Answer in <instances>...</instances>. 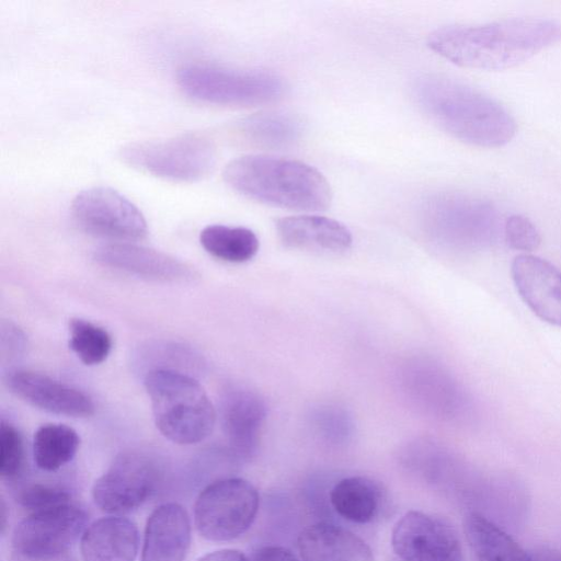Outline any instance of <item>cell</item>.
Returning a JSON list of instances; mask_svg holds the SVG:
<instances>
[{
    "label": "cell",
    "mask_w": 561,
    "mask_h": 561,
    "mask_svg": "<svg viewBox=\"0 0 561 561\" xmlns=\"http://www.w3.org/2000/svg\"><path fill=\"white\" fill-rule=\"evenodd\" d=\"M561 42V22L518 16L479 25H448L433 31L427 46L466 68L504 70L516 67Z\"/></svg>",
    "instance_id": "6da1fadb"
},
{
    "label": "cell",
    "mask_w": 561,
    "mask_h": 561,
    "mask_svg": "<svg viewBox=\"0 0 561 561\" xmlns=\"http://www.w3.org/2000/svg\"><path fill=\"white\" fill-rule=\"evenodd\" d=\"M412 92L423 113L460 141L497 148L516 134V122L502 104L457 79L423 75L414 80Z\"/></svg>",
    "instance_id": "7a4b0ae2"
},
{
    "label": "cell",
    "mask_w": 561,
    "mask_h": 561,
    "mask_svg": "<svg viewBox=\"0 0 561 561\" xmlns=\"http://www.w3.org/2000/svg\"><path fill=\"white\" fill-rule=\"evenodd\" d=\"M222 178L237 193L274 207L321 211L332 202V190L325 176L298 160L245 154L227 163Z\"/></svg>",
    "instance_id": "3957f363"
},
{
    "label": "cell",
    "mask_w": 561,
    "mask_h": 561,
    "mask_svg": "<svg viewBox=\"0 0 561 561\" xmlns=\"http://www.w3.org/2000/svg\"><path fill=\"white\" fill-rule=\"evenodd\" d=\"M145 388L159 432L179 445L197 444L209 436L216 411L205 389L193 377L156 368L147 373Z\"/></svg>",
    "instance_id": "277c9868"
},
{
    "label": "cell",
    "mask_w": 561,
    "mask_h": 561,
    "mask_svg": "<svg viewBox=\"0 0 561 561\" xmlns=\"http://www.w3.org/2000/svg\"><path fill=\"white\" fill-rule=\"evenodd\" d=\"M176 82L187 96L220 105H260L279 100L284 80L264 70L232 69L211 64H186L178 69Z\"/></svg>",
    "instance_id": "5b68a950"
},
{
    "label": "cell",
    "mask_w": 561,
    "mask_h": 561,
    "mask_svg": "<svg viewBox=\"0 0 561 561\" xmlns=\"http://www.w3.org/2000/svg\"><path fill=\"white\" fill-rule=\"evenodd\" d=\"M421 206L431 228L457 248L488 249L499 237L500 214L492 203L479 196L439 192L425 198Z\"/></svg>",
    "instance_id": "8992f818"
},
{
    "label": "cell",
    "mask_w": 561,
    "mask_h": 561,
    "mask_svg": "<svg viewBox=\"0 0 561 561\" xmlns=\"http://www.w3.org/2000/svg\"><path fill=\"white\" fill-rule=\"evenodd\" d=\"M121 160L141 172L175 182H196L216 164L213 142L199 135L130 142L119 150Z\"/></svg>",
    "instance_id": "52a82bcc"
},
{
    "label": "cell",
    "mask_w": 561,
    "mask_h": 561,
    "mask_svg": "<svg viewBox=\"0 0 561 561\" xmlns=\"http://www.w3.org/2000/svg\"><path fill=\"white\" fill-rule=\"evenodd\" d=\"M260 506L256 488L245 479L221 478L197 495L193 519L206 540L224 542L243 535L253 524Z\"/></svg>",
    "instance_id": "ba28073f"
},
{
    "label": "cell",
    "mask_w": 561,
    "mask_h": 561,
    "mask_svg": "<svg viewBox=\"0 0 561 561\" xmlns=\"http://www.w3.org/2000/svg\"><path fill=\"white\" fill-rule=\"evenodd\" d=\"M89 515L72 502L31 513L12 534L13 554L42 560L68 554L88 527Z\"/></svg>",
    "instance_id": "9c48e42d"
},
{
    "label": "cell",
    "mask_w": 561,
    "mask_h": 561,
    "mask_svg": "<svg viewBox=\"0 0 561 561\" xmlns=\"http://www.w3.org/2000/svg\"><path fill=\"white\" fill-rule=\"evenodd\" d=\"M159 468L146 454H119L93 483L94 504L108 515L130 513L153 493L159 481Z\"/></svg>",
    "instance_id": "30bf717a"
},
{
    "label": "cell",
    "mask_w": 561,
    "mask_h": 561,
    "mask_svg": "<svg viewBox=\"0 0 561 561\" xmlns=\"http://www.w3.org/2000/svg\"><path fill=\"white\" fill-rule=\"evenodd\" d=\"M72 215L87 232L117 241H137L147 236L146 219L119 192L104 186L81 191L71 204Z\"/></svg>",
    "instance_id": "8fae6325"
},
{
    "label": "cell",
    "mask_w": 561,
    "mask_h": 561,
    "mask_svg": "<svg viewBox=\"0 0 561 561\" xmlns=\"http://www.w3.org/2000/svg\"><path fill=\"white\" fill-rule=\"evenodd\" d=\"M391 546L401 561H461L456 530L433 515L410 511L394 525Z\"/></svg>",
    "instance_id": "7c38bea8"
},
{
    "label": "cell",
    "mask_w": 561,
    "mask_h": 561,
    "mask_svg": "<svg viewBox=\"0 0 561 561\" xmlns=\"http://www.w3.org/2000/svg\"><path fill=\"white\" fill-rule=\"evenodd\" d=\"M515 287L541 320L561 328V271L530 254L516 256L511 267Z\"/></svg>",
    "instance_id": "4fadbf2b"
},
{
    "label": "cell",
    "mask_w": 561,
    "mask_h": 561,
    "mask_svg": "<svg viewBox=\"0 0 561 561\" xmlns=\"http://www.w3.org/2000/svg\"><path fill=\"white\" fill-rule=\"evenodd\" d=\"M265 417V402L256 392L234 388L225 393L220 405V421L234 458L248 461L255 456Z\"/></svg>",
    "instance_id": "5bb4252c"
},
{
    "label": "cell",
    "mask_w": 561,
    "mask_h": 561,
    "mask_svg": "<svg viewBox=\"0 0 561 561\" xmlns=\"http://www.w3.org/2000/svg\"><path fill=\"white\" fill-rule=\"evenodd\" d=\"M8 386L20 399L49 413L71 417L94 413V403L88 394L42 373L16 370L8 377Z\"/></svg>",
    "instance_id": "9a60e30c"
},
{
    "label": "cell",
    "mask_w": 561,
    "mask_h": 561,
    "mask_svg": "<svg viewBox=\"0 0 561 561\" xmlns=\"http://www.w3.org/2000/svg\"><path fill=\"white\" fill-rule=\"evenodd\" d=\"M192 540L191 518L181 504L158 505L148 516L140 561H184Z\"/></svg>",
    "instance_id": "2e32d148"
},
{
    "label": "cell",
    "mask_w": 561,
    "mask_h": 561,
    "mask_svg": "<svg viewBox=\"0 0 561 561\" xmlns=\"http://www.w3.org/2000/svg\"><path fill=\"white\" fill-rule=\"evenodd\" d=\"M282 243L290 249L318 253L341 254L353 243L348 228L342 222L319 215H294L276 220Z\"/></svg>",
    "instance_id": "e0dca14e"
},
{
    "label": "cell",
    "mask_w": 561,
    "mask_h": 561,
    "mask_svg": "<svg viewBox=\"0 0 561 561\" xmlns=\"http://www.w3.org/2000/svg\"><path fill=\"white\" fill-rule=\"evenodd\" d=\"M138 550L137 525L122 515L95 519L80 538L83 561H135Z\"/></svg>",
    "instance_id": "ac0fdd59"
},
{
    "label": "cell",
    "mask_w": 561,
    "mask_h": 561,
    "mask_svg": "<svg viewBox=\"0 0 561 561\" xmlns=\"http://www.w3.org/2000/svg\"><path fill=\"white\" fill-rule=\"evenodd\" d=\"M297 546L302 561H375L364 539L328 522L306 527L298 536Z\"/></svg>",
    "instance_id": "d6986e66"
},
{
    "label": "cell",
    "mask_w": 561,
    "mask_h": 561,
    "mask_svg": "<svg viewBox=\"0 0 561 561\" xmlns=\"http://www.w3.org/2000/svg\"><path fill=\"white\" fill-rule=\"evenodd\" d=\"M94 257L103 265L156 280H179L192 276V271L176 259L125 242L101 245Z\"/></svg>",
    "instance_id": "ffe728a7"
},
{
    "label": "cell",
    "mask_w": 561,
    "mask_h": 561,
    "mask_svg": "<svg viewBox=\"0 0 561 561\" xmlns=\"http://www.w3.org/2000/svg\"><path fill=\"white\" fill-rule=\"evenodd\" d=\"M385 499L381 485L363 476L343 478L330 491V503L336 514L360 525L378 518L383 510Z\"/></svg>",
    "instance_id": "44dd1931"
},
{
    "label": "cell",
    "mask_w": 561,
    "mask_h": 561,
    "mask_svg": "<svg viewBox=\"0 0 561 561\" xmlns=\"http://www.w3.org/2000/svg\"><path fill=\"white\" fill-rule=\"evenodd\" d=\"M463 530L476 561H529L528 552L482 513H467Z\"/></svg>",
    "instance_id": "7402d4cb"
},
{
    "label": "cell",
    "mask_w": 561,
    "mask_h": 561,
    "mask_svg": "<svg viewBox=\"0 0 561 561\" xmlns=\"http://www.w3.org/2000/svg\"><path fill=\"white\" fill-rule=\"evenodd\" d=\"M239 129L250 141L272 149L294 146L302 131L295 116L276 111L252 114L240 122Z\"/></svg>",
    "instance_id": "603a6c76"
},
{
    "label": "cell",
    "mask_w": 561,
    "mask_h": 561,
    "mask_svg": "<svg viewBox=\"0 0 561 561\" xmlns=\"http://www.w3.org/2000/svg\"><path fill=\"white\" fill-rule=\"evenodd\" d=\"M79 446L80 437L72 427L66 424H44L34 433L33 459L38 469L54 472L75 458Z\"/></svg>",
    "instance_id": "cb8c5ba5"
},
{
    "label": "cell",
    "mask_w": 561,
    "mask_h": 561,
    "mask_svg": "<svg viewBox=\"0 0 561 561\" xmlns=\"http://www.w3.org/2000/svg\"><path fill=\"white\" fill-rule=\"evenodd\" d=\"M202 247L213 256L231 263H243L259 251L256 234L245 227L209 225L199 234Z\"/></svg>",
    "instance_id": "d4e9b609"
},
{
    "label": "cell",
    "mask_w": 561,
    "mask_h": 561,
    "mask_svg": "<svg viewBox=\"0 0 561 561\" xmlns=\"http://www.w3.org/2000/svg\"><path fill=\"white\" fill-rule=\"evenodd\" d=\"M112 345V337L105 329L83 319L70 320L69 347L84 365L93 366L104 362Z\"/></svg>",
    "instance_id": "484cf974"
},
{
    "label": "cell",
    "mask_w": 561,
    "mask_h": 561,
    "mask_svg": "<svg viewBox=\"0 0 561 561\" xmlns=\"http://www.w3.org/2000/svg\"><path fill=\"white\" fill-rule=\"evenodd\" d=\"M25 466V449L21 433L9 422L0 424V476L16 480Z\"/></svg>",
    "instance_id": "4316f807"
},
{
    "label": "cell",
    "mask_w": 561,
    "mask_h": 561,
    "mask_svg": "<svg viewBox=\"0 0 561 561\" xmlns=\"http://www.w3.org/2000/svg\"><path fill=\"white\" fill-rule=\"evenodd\" d=\"M16 500L23 508L34 513L70 503L71 493L58 484L34 482L23 485Z\"/></svg>",
    "instance_id": "83f0119b"
},
{
    "label": "cell",
    "mask_w": 561,
    "mask_h": 561,
    "mask_svg": "<svg viewBox=\"0 0 561 561\" xmlns=\"http://www.w3.org/2000/svg\"><path fill=\"white\" fill-rule=\"evenodd\" d=\"M503 234L507 245L517 251L531 252L541 242L536 226L522 215H512L504 221Z\"/></svg>",
    "instance_id": "f1b7e54d"
},
{
    "label": "cell",
    "mask_w": 561,
    "mask_h": 561,
    "mask_svg": "<svg viewBox=\"0 0 561 561\" xmlns=\"http://www.w3.org/2000/svg\"><path fill=\"white\" fill-rule=\"evenodd\" d=\"M250 561H300L293 551L282 546H263L257 548Z\"/></svg>",
    "instance_id": "f546056e"
},
{
    "label": "cell",
    "mask_w": 561,
    "mask_h": 561,
    "mask_svg": "<svg viewBox=\"0 0 561 561\" xmlns=\"http://www.w3.org/2000/svg\"><path fill=\"white\" fill-rule=\"evenodd\" d=\"M196 561H250L244 553L236 549H220L199 557Z\"/></svg>",
    "instance_id": "4dcf8cb0"
},
{
    "label": "cell",
    "mask_w": 561,
    "mask_h": 561,
    "mask_svg": "<svg viewBox=\"0 0 561 561\" xmlns=\"http://www.w3.org/2000/svg\"><path fill=\"white\" fill-rule=\"evenodd\" d=\"M529 561H561V552L550 546H538L528 551Z\"/></svg>",
    "instance_id": "1f68e13d"
},
{
    "label": "cell",
    "mask_w": 561,
    "mask_h": 561,
    "mask_svg": "<svg viewBox=\"0 0 561 561\" xmlns=\"http://www.w3.org/2000/svg\"><path fill=\"white\" fill-rule=\"evenodd\" d=\"M12 561H73V560L71 558H69L68 554H64V556L50 558V559H42V560H30V559L20 558V557H16L13 554Z\"/></svg>",
    "instance_id": "d6a6232c"
},
{
    "label": "cell",
    "mask_w": 561,
    "mask_h": 561,
    "mask_svg": "<svg viewBox=\"0 0 561 561\" xmlns=\"http://www.w3.org/2000/svg\"><path fill=\"white\" fill-rule=\"evenodd\" d=\"M0 507H1V513H0V516H1V533L3 534L4 530H5V527H7V518H8L7 517L8 516V514H7V505H5L3 500H1Z\"/></svg>",
    "instance_id": "836d02e7"
},
{
    "label": "cell",
    "mask_w": 561,
    "mask_h": 561,
    "mask_svg": "<svg viewBox=\"0 0 561 561\" xmlns=\"http://www.w3.org/2000/svg\"><path fill=\"white\" fill-rule=\"evenodd\" d=\"M397 561H401V560L398 559Z\"/></svg>",
    "instance_id": "e575fe53"
}]
</instances>
